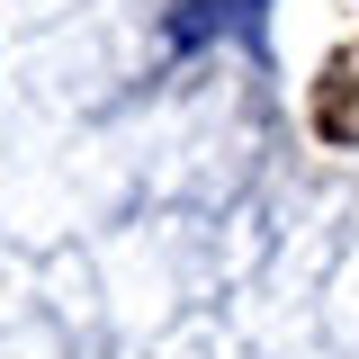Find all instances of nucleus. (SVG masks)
I'll list each match as a JSON object with an SVG mask.
<instances>
[{
  "label": "nucleus",
  "mask_w": 359,
  "mask_h": 359,
  "mask_svg": "<svg viewBox=\"0 0 359 359\" xmlns=\"http://www.w3.org/2000/svg\"><path fill=\"white\" fill-rule=\"evenodd\" d=\"M314 135L323 144H359V45H341L314 81Z\"/></svg>",
  "instance_id": "obj_1"
},
{
  "label": "nucleus",
  "mask_w": 359,
  "mask_h": 359,
  "mask_svg": "<svg viewBox=\"0 0 359 359\" xmlns=\"http://www.w3.org/2000/svg\"><path fill=\"white\" fill-rule=\"evenodd\" d=\"M207 9H216V0H189V27H180V36H198V27H207Z\"/></svg>",
  "instance_id": "obj_2"
}]
</instances>
